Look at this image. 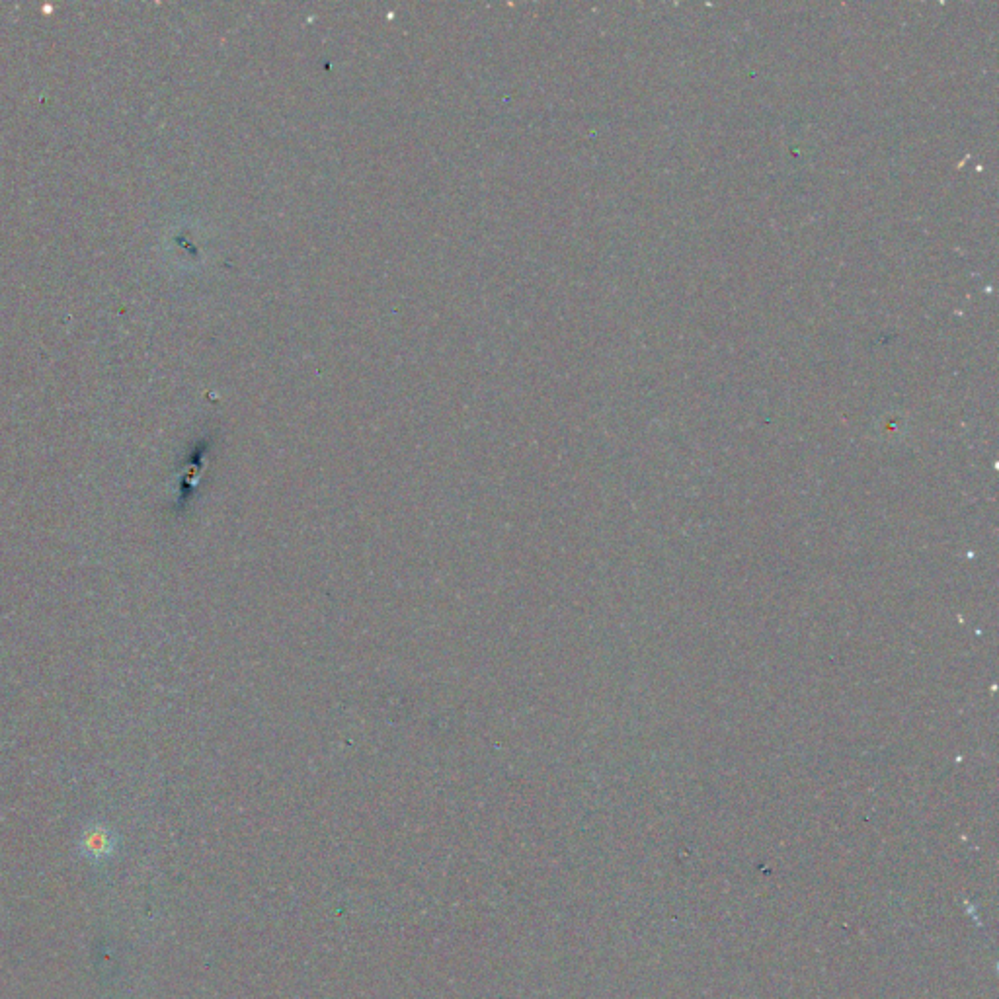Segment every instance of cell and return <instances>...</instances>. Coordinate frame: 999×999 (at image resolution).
<instances>
[{"mask_svg":"<svg viewBox=\"0 0 999 999\" xmlns=\"http://www.w3.org/2000/svg\"><path fill=\"white\" fill-rule=\"evenodd\" d=\"M82 845L92 853V855H100V853H106L110 849V836L106 830L102 828H92L86 832L84 840H82Z\"/></svg>","mask_w":999,"mask_h":999,"instance_id":"cell-1","label":"cell"}]
</instances>
